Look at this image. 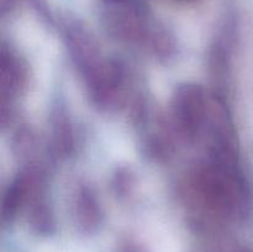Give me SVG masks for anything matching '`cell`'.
Wrapping results in <instances>:
<instances>
[{
  "instance_id": "7a4b0ae2",
  "label": "cell",
  "mask_w": 253,
  "mask_h": 252,
  "mask_svg": "<svg viewBox=\"0 0 253 252\" xmlns=\"http://www.w3.org/2000/svg\"><path fill=\"white\" fill-rule=\"evenodd\" d=\"M236 252H249V251H236Z\"/></svg>"
},
{
  "instance_id": "6da1fadb",
  "label": "cell",
  "mask_w": 253,
  "mask_h": 252,
  "mask_svg": "<svg viewBox=\"0 0 253 252\" xmlns=\"http://www.w3.org/2000/svg\"><path fill=\"white\" fill-rule=\"evenodd\" d=\"M113 1H124V0H113Z\"/></svg>"
}]
</instances>
